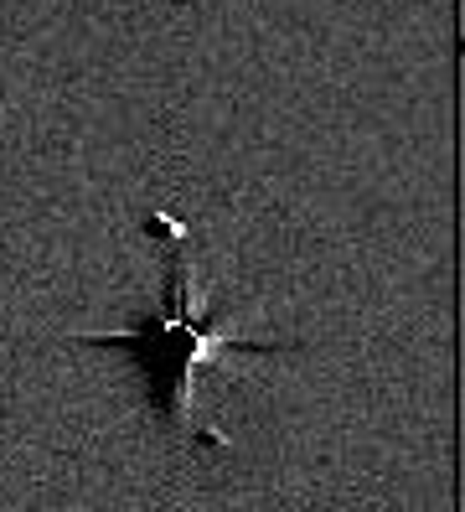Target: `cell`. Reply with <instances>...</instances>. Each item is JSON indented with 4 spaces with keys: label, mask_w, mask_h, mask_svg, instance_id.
Instances as JSON below:
<instances>
[{
    "label": "cell",
    "mask_w": 465,
    "mask_h": 512,
    "mask_svg": "<svg viewBox=\"0 0 465 512\" xmlns=\"http://www.w3.org/2000/svg\"><path fill=\"white\" fill-rule=\"evenodd\" d=\"M155 233L166 238V290H171V311L155 321V352H150V373H155V399L171 414V425L192 430V383L212 363L217 352H279V342H254L223 326H202L192 316V249H186V228L176 218H155Z\"/></svg>",
    "instance_id": "cell-1"
}]
</instances>
